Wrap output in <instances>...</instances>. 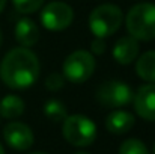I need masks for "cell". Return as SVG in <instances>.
<instances>
[{
  "label": "cell",
  "instance_id": "cell-1",
  "mask_svg": "<svg viewBox=\"0 0 155 154\" xmlns=\"http://www.w3.org/2000/svg\"><path fill=\"white\" fill-rule=\"evenodd\" d=\"M38 56L29 49H12L0 63V77L3 83L12 89H26L39 77Z\"/></svg>",
  "mask_w": 155,
  "mask_h": 154
},
{
  "label": "cell",
  "instance_id": "cell-2",
  "mask_svg": "<svg viewBox=\"0 0 155 154\" xmlns=\"http://www.w3.org/2000/svg\"><path fill=\"white\" fill-rule=\"evenodd\" d=\"M127 29L137 41L155 39V5L139 3L133 6L127 15Z\"/></svg>",
  "mask_w": 155,
  "mask_h": 154
},
{
  "label": "cell",
  "instance_id": "cell-3",
  "mask_svg": "<svg viewBox=\"0 0 155 154\" xmlns=\"http://www.w3.org/2000/svg\"><path fill=\"white\" fill-rule=\"evenodd\" d=\"M62 135L74 147H89L97 138V125L84 115H69L63 119Z\"/></svg>",
  "mask_w": 155,
  "mask_h": 154
},
{
  "label": "cell",
  "instance_id": "cell-4",
  "mask_svg": "<svg viewBox=\"0 0 155 154\" xmlns=\"http://www.w3.org/2000/svg\"><path fill=\"white\" fill-rule=\"evenodd\" d=\"M124 15L116 5H101L89 15V29L97 38L111 36L122 24Z\"/></svg>",
  "mask_w": 155,
  "mask_h": 154
},
{
  "label": "cell",
  "instance_id": "cell-5",
  "mask_svg": "<svg viewBox=\"0 0 155 154\" xmlns=\"http://www.w3.org/2000/svg\"><path fill=\"white\" fill-rule=\"evenodd\" d=\"M63 77L72 83L86 82L95 71V59L86 50L72 51L63 62Z\"/></svg>",
  "mask_w": 155,
  "mask_h": 154
},
{
  "label": "cell",
  "instance_id": "cell-6",
  "mask_svg": "<svg viewBox=\"0 0 155 154\" xmlns=\"http://www.w3.org/2000/svg\"><path fill=\"white\" fill-rule=\"evenodd\" d=\"M74 20V11L68 3L63 2H51L47 6H44L41 12V23L45 29L59 32L65 30L71 26Z\"/></svg>",
  "mask_w": 155,
  "mask_h": 154
},
{
  "label": "cell",
  "instance_id": "cell-7",
  "mask_svg": "<svg viewBox=\"0 0 155 154\" xmlns=\"http://www.w3.org/2000/svg\"><path fill=\"white\" fill-rule=\"evenodd\" d=\"M131 88L119 80H108L97 89V100L107 107H122L133 100Z\"/></svg>",
  "mask_w": 155,
  "mask_h": 154
},
{
  "label": "cell",
  "instance_id": "cell-8",
  "mask_svg": "<svg viewBox=\"0 0 155 154\" xmlns=\"http://www.w3.org/2000/svg\"><path fill=\"white\" fill-rule=\"evenodd\" d=\"M3 138L6 141V144L17 150V151H26L33 145V132L30 130V127H27L23 122H9L5 130H3Z\"/></svg>",
  "mask_w": 155,
  "mask_h": 154
},
{
  "label": "cell",
  "instance_id": "cell-9",
  "mask_svg": "<svg viewBox=\"0 0 155 154\" xmlns=\"http://www.w3.org/2000/svg\"><path fill=\"white\" fill-rule=\"evenodd\" d=\"M133 100L137 115L146 121H155V83L142 86Z\"/></svg>",
  "mask_w": 155,
  "mask_h": 154
},
{
  "label": "cell",
  "instance_id": "cell-10",
  "mask_svg": "<svg viewBox=\"0 0 155 154\" xmlns=\"http://www.w3.org/2000/svg\"><path fill=\"white\" fill-rule=\"evenodd\" d=\"M139 54V43L133 36H124L116 41L113 47V57L120 65H128L137 59Z\"/></svg>",
  "mask_w": 155,
  "mask_h": 154
},
{
  "label": "cell",
  "instance_id": "cell-11",
  "mask_svg": "<svg viewBox=\"0 0 155 154\" xmlns=\"http://www.w3.org/2000/svg\"><path fill=\"white\" fill-rule=\"evenodd\" d=\"M134 116L125 110H113L105 118V128L113 135L128 133L134 125Z\"/></svg>",
  "mask_w": 155,
  "mask_h": 154
},
{
  "label": "cell",
  "instance_id": "cell-12",
  "mask_svg": "<svg viewBox=\"0 0 155 154\" xmlns=\"http://www.w3.org/2000/svg\"><path fill=\"white\" fill-rule=\"evenodd\" d=\"M15 39L24 49L32 47L39 39V29L30 18H21L15 26Z\"/></svg>",
  "mask_w": 155,
  "mask_h": 154
},
{
  "label": "cell",
  "instance_id": "cell-13",
  "mask_svg": "<svg viewBox=\"0 0 155 154\" xmlns=\"http://www.w3.org/2000/svg\"><path fill=\"white\" fill-rule=\"evenodd\" d=\"M136 73L140 79L155 83V51L143 53L136 63Z\"/></svg>",
  "mask_w": 155,
  "mask_h": 154
},
{
  "label": "cell",
  "instance_id": "cell-14",
  "mask_svg": "<svg viewBox=\"0 0 155 154\" xmlns=\"http://www.w3.org/2000/svg\"><path fill=\"white\" fill-rule=\"evenodd\" d=\"M24 112V101L17 95H6L0 101V115L8 119L18 118Z\"/></svg>",
  "mask_w": 155,
  "mask_h": 154
},
{
  "label": "cell",
  "instance_id": "cell-15",
  "mask_svg": "<svg viewBox=\"0 0 155 154\" xmlns=\"http://www.w3.org/2000/svg\"><path fill=\"white\" fill-rule=\"evenodd\" d=\"M44 113L53 122H60V121H63L68 116V112H66L65 104L62 101H59V100H50V101L45 103Z\"/></svg>",
  "mask_w": 155,
  "mask_h": 154
},
{
  "label": "cell",
  "instance_id": "cell-16",
  "mask_svg": "<svg viewBox=\"0 0 155 154\" xmlns=\"http://www.w3.org/2000/svg\"><path fill=\"white\" fill-rule=\"evenodd\" d=\"M119 154H149V151L142 141L133 138V139H127L125 142H122L119 148Z\"/></svg>",
  "mask_w": 155,
  "mask_h": 154
},
{
  "label": "cell",
  "instance_id": "cell-17",
  "mask_svg": "<svg viewBox=\"0 0 155 154\" xmlns=\"http://www.w3.org/2000/svg\"><path fill=\"white\" fill-rule=\"evenodd\" d=\"M12 3H14L17 12H20V14H32V12L38 11L42 6L44 0H12Z\"/></svg>",
  "mask_w": 155,
  "mask_h": 154
},
{
  "label": "cell",
  "instance_id": "cell-18",
  "mask_svg": "<svg viewBox=\"0 0 155 154\" xmlns=\"http://www.w3.org/2000/svg\"><path fill=\"white\" fill-rule=\"evenodd\" d=\"M63 85H65V77L59 73H51L45 79V88L48 91H59L63 88Z\"/></svg>",
  "mask_w": 155,
  "mask_h": 154
},
{
  "label": "cell",
  "instance_id": "cell-19",
  "mask_svg": "<svg viewBox=\"0 0 155 154\" xmlns=\"http://www.w3.org/2000/svg\"><path fill=\"white\" fill-rule=\"evenodd\" d=\"M91 49H92V53L95 54H103L105 51V43H104L103 38H95L92 43H91Z\"/></svg>",
  "mask_w": 155,
  "mask_h": 154
},
{
  "label": "cell",
  "instance_id": "cell-20",
  "mask_svg": "<svg viewBox=\"0 0 155 154\" xmlns=\"http://www.w3.org/2000/svg\"><path fill=\"white\" fill-rule=\"evenodd\" d=\"M5 6H6V0H0V14L3 12V9H5Z\"/></svg>",
  "mask_w": 155,
  "mask_h": 154
},
{
  "label": "cell",
  "instance_id": "cell-21",
  "mask_svg": "<svg viewBox=\"0 0 155 154\" xmlns=\"http://www.w3.org/2000/svg\"><path fill=\"white\" fill-rule=\"evenodd\" d=\"M30 154H47V153H42V151H33V153H30Z\"/></svg>",
  "mask_w": 155,
  "mask_h": 154
},
{
  "label": "cell",
  "instance_id": "cell-22",
  "mask_svg": "<svg viewBox=\"0 0 155 154\" xmlns=\"http://www.w3.org/2000/svg\"><path fill=\"white\" fill-rule=\"evenodd\" d=\"M0 154H5V150H3V147H2V144H0Z\"/></svg>",
  "mask_w": 155,
  "mask_h": 154
},
{
  "label": "cell",
  "instance_id": "cell-23",
  "mask_svg": "<svg viewBox=\"0 0 155 154\" xmlns=\"http://www.w3.org/2000/svg\"><path fill=\"white\" fill-rule=\"evenodd\" d=\"M0 46H2V30H0Z\"/></svg>",
  "mask_w": 155,
  "mask_h": 154
},
{
  "label": "cell",
  "instance_id": "cell-24",
  "mask_svg": "<svg viewBox=\"0 0 155 154\" xmlns=\"http://www.w3.org/2000/svg\"><path fill=\"white\" fill-rule=\"evenodd\" d=\"M77 154H89V153H77Z\"/></svg>",
  "mask_w": 155,
  "mask_h": 154
},
{
  "label": "cell",
  "instance_id": "cell-25",
  "mask_svg": "<svg viewBox=\"0 0 155 154\" xmlns=\"http://www.w3.org/2000/svg\"><path fill=\"white\" fill-rule=\"evenodd\" d=\"M154 154H155V145H154Z\"/></svg>",
  "mask_w": 155,
  "mask_h": 154
}]
</instances>
